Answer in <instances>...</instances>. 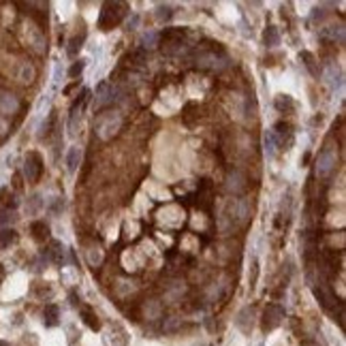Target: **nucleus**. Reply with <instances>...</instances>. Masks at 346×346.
Returning <instances> with one entry per match:
<instances>
[{"instance_id":"nucleus-7","label":"nucleus","mask_w":346,"mask_h":346,"mask_svg":"<svg viewBox=\"0 0 346 346\" xmlns=\"http://www.w3.org/2000/svg\"><path fill=\"white\" fill-rule=\"evenodd\" d=\"M92 97V92L88 88H83L81 94H77V99L73 101V105H71V113H68V128H71V133H73V128L77 126V120L81 118V111H83V107L88 105Z\"/></svg>"},{"instance_id":"nucleus-16","label":"nucleus","mask_w":346,"mask_h":346,"mask_svg":"<svg viewBox=\"0 0 346 346\" xmlns=\"http://www.w3.org/2000/svg\"><path fill=\"white\" fill-rule=\"evenodd\" d=\"M58 320H60V310H58V306H54V304L45 306V310H43V323L47 327H56Z\"/></svg>"},{"instance_id":"nucleus-5","label":"nucleus","mask_w":346,"mask_h":346,"mask_svg":"<svg viewBox=\"0 0 346 346\" xmlns=\"http://www.w3.org/2000/svg\"><path fill=\"white\" fill-rule=\"evenodd\" d=\"M224 188L229 195H242L244 190L248 188V177L246 173H242L240 169H231L226 173V180H224Z\"/></svg>"},{"instance_id":"nucleus-32","label":"nucleus","mask_w":346,"mask_h":346,"mask_svg":"<svg viewBox=\"0 0 346 346\" xmlns=\"http://www.w3.org/2000/svg\"><path fill=\"white\" fill-rule=\"evenodd\" d=\"M54 124H56V113H50V120H47L43 126H41V137H47L52 133V128H54Z\"/></svg>"},{"instance_id":"nucleus-30","label":"nucleus","mask_w":346,"mask_h":346,"mask_svg":"<svg viewBox=\"0 0 346 346\" xmlns=\"http://www.w3.org/2000/svg\"><path fill=\"white\" fill-rule=\"evenodd\" d=\"M81 43H83V37H73L68 41V47H66V54L71 56V58H75L77 54H79V50H81Z\"/></svg>"},{"instance_id":"nucleus-22","label":"nucleus","mask_w":346,"mask_h":346,"mask_svg":"<svg viewBox=\"0 0 346 346\" xmlns=\"http://www.w3.org/2000/svg\"><path fill=\"white\" fill-rule=\"evenodd\" d=\"M299 60L304 62V66L310 71V75H318V66H316V58H314V54H310V52H302L299 54Z\"/></svg>"},{"instance_id":"nucleus-36","label":"nucleus","mask_w":346,"mask_h":346,"mask_svg":"<svg viewBox=\"0 0 346 346\" xmlns=\"http://www.w3.org/2000/svg\"><path fill=\"white\" fill-rule=\"evenodd\" d=\"M0 282H3V267H0Z\"/></svg>"},{"instance_id":"nucleus-27","label":"nucleus","mask_w":346,"mask_h":346,"mask_svg":"<svg viewBox=\"0 0 346 346\" xmlns=\"http://www.w3.org/2000/svg\"><path fill=\"white\" fill-rule=\"evenodd\" d=\"M280 148V141H278V137L273 135V130H267L265 133V150L269 152V154H273Z\"/></svg>"},{"instance_id":"nucleus-20","label":"nucleus","mask_w":346,"mask_h":346,"mask_svg":"<svg viewBox=\"0 0 346 346\" xmlns=\"http://www.w3.org/2000/svg\"><path fill=\"white\" fill-rule=\"evenodd\" d=\"M17 242V231L15 229H0V250H5V248H11Z\"/></svg>"},{"instance_id":"nucleus-13","label":"nucleus","mask_w":346,"mask_h":346,"mask_svg":"<svg viewBox=\"0 0 346 346\" xmlns=\"http://www.w3.org/2000/svg\"><path fill=\"white\" fill-rule=\"evenodd\" d=\"M314 297L325 310H333V306H336V297H333V293L323 289V286H314Z\"/></svg>"},{"instance_id":"nucleus-11","label":"nucleus","mask_w":346,"mask_h":346,"mask_svg":"<svg viewBox=\"0 0 346 346\" xmlns=\"http://www.w3.org/2000/svg\"><path fill=\"white\" fill-rule=\"evenodd\" d=\"M320 39L323 41H329V43H344L346 41V30L342 24H338V26H327L320 30Z\"/></svg>"},{"instance_id":"nucleus-24","label":"nucleus","mask_w":346,"mask_h":346,"mask_svg":"<svg viewBox=\"0 0 346 346\" xmlns=\"http://www.w3.org/2000/svg\"><path fill=\"white\" fill-rule=\"evenodd\" d=\"M158 41H160V34H158V32H148V34H143V39H141V50L150 52V50H154V47L158 45Z\"/></svg>"},{"instance_id":"nucleus-18","label":"nucleus","mask_w":346,"mask_h":346,"mask_svg":"<svg viewBox=\"0 0 346 346\" xmlns=\"http://www.w3.org/2000/svg\"><path fill=\"white\" fill-rule=\"evenodd\" d=\"M273 105H276V109L280 113H289V111L295 109V101H293V97H289V94H278Z\"/></svg>"},{"instance_id":"nucleus-3","label":"nucleus","mask_w":346,"mask_h":346,"mask_svg":"<svg viewBox=\"0 0 346 346\" xmlns=\"http://www.w3.org/2000/svg\"><path fill=\"white\" fill-rule=\"evenodd\" d=\"M122 126V118L118 111H107L103 116H99V120H97V135L101 139H111L118 130H120Z\"/></svg>"},{"instance_id":"nucleus-2","label":"nucleus","mask_w":346,"mask_h":346,"mask_svg":"<svg viewBox=\"0 0 346 346\" xmlns=\"http://www.w3.org/2000/svg\"><path fill=\"white\" fill-rule=\"evenodd\" d=\"M197 66L210 68V71H222L229 66V58H226V54L220 47H216V50H210V52H201L197 56Z\"/></svg>"},{"instance_id":"nucleus-21","label":"nucleus","mask_w":346,"mask_h":346,"mask_svg":"<svg viewBox=\"0 0 346 346\" xmlns=\"http://www.w3.org/2000/svg\"><path fill=\"white\" fill-rule=\"evenodd\" d=\"M79 160H81V150L77 146H73V148L68 150V154H66V169L68 171H77Z\"/></svg>"},{"instance_id":"nucleus-15","label":"nucleus","mask_w":346,"mask_h":346,"mask_svg":"<svg viewBox=\"0 0 346 346\" xmlns=\"http://www.w3.org/2000/svg\"><path fill=\"white\" fill-rule=\"evenodd\" d=\"M30 231H32V237L37 242H47L50 240V226H47L43 220H37L30 224Z\"/></svg>"},{"instance_id":"nucleus-1","label":"nucleus","mask_w":346,"mask_h":346,"mask_svg":"<svg viewBox=\"0 0 346 346\" xmlns=\"http://www.w3.org/2000/svg\"><path fill=\"white\" fill-rule=\"evenodd\" d=\"M128 7L124 3H105L103 11H101V19H99V26L103 30H111L113 26H118L124 17H126V11Z\"/></svg>"},{"instance_id":"nucleus-33","label":"nucleus","mask_w":346,"mask_h":346,"mask_svg":"<svg viewBox=\"0 0 346 346\" xmlns=\"http://www.w3.org/2000/svg\"><path fill=\"white\" fill-rule=\"evenodd\" d=\"M41 205H43V201H41V197H39V195H32V197L28 199V212H30V214H34V212H37Z\"/></svg>"},{"instance_id":"nucleus-25","label":"nucleus","mask_w":346,"mask_h":346,"mask_svg":"<svg viewBox=\"0 0 346 346\" xmlns=\"http://www.w3.org/2000/svg\"><path fill=\"white\" fill-rule=\"evenodd\" d=\"M81 318H83V323H86L90 329H94V331H97V329L101 327L99 318L94 316V312H92V310H88V308H83V310H81Z\"/></svg>"},{"instance_id":"nucleus-10","label":"nucleus","mask_w":346,"mask_h":346,"mask_svg":"<svg viewBox=\"0 0 346 346\" xmlns=\"http://www.w3.org/2000/svg\"><path fill=\"white\" fill-rule=\"evenodd\" d=\"M282 318H284V310L278 304H269L265 308V312H263V329L265 331L276 329L282 323Z\"/></svg>"},{"instance_id":"nucleus-9","label":"nucleus","mask_w":346,"mask_h":346,"mask_svg":"<svg viewBox=\"0 0 346 346\" xmlns=\"http://www.w3.org/2000/svg\"><path fill=\"white\" fill-rule=\"evenodd\" d=\"M19 99L15 97L13 92H9V90H0V118H5V116H15L19 111Z\"/></svg>"},{"instance_id":"nucleus-8","label":"nucleus","mask_w":346,"mask_h":346,"mask_svg":"<svg viewBox=\"0 0 346 346\" xmlns=\"http://www.w3.org/2000/svg\"><path fill=\"white\" fill-rule=\"evenodd\" d=\"M118 92H120V90L113 88V86H109L107 81L99 83V88H97V97H94V107H97V109H103V107L111 105V103L118 99V97H116Z\"/></svg>"},{"instance_id":"nucleus-12","label":"nucleus","mask_w":346,"mask_h":346,"mask_svg":"<svg viewBox=\"0 0 346 346\" xmlns=\"http://www.w3.org/2000/svg\"><path fill=\"white\" fill-rule=\"evenodd\" d=\"M233 218H235V222H240V224L248 222V218H250V203H248L246 199L233 201Z\"/></svg>"},{"instance_id":"nucleus-19","label":"nucleus","mask_w":346,"mask_h":346,"mask_svg":"<svg viewBox=\"0 0 346 346\" xmlns=\"http://www.w3.org/2000/svg\"><path fill=\"white\" fill-rule=\"evenodd\" d=\"M143 314H146V318H150V320L160 318V314H163V306H160V302H156V299L146 302V304H143Z\"/></svg>"},{"instance_id":"nucleus-14","label":"nucleus","mask_w":346,"mask_h":346,"mask_svg":"<svg viewBox=\"0 0 346 346\" xmlns=\"http://www.w3.org/2000/svg\"><path fill=\"white\" fill-rule=\"evenodd\" d=\"M34 77H37V71H34L32 62H28V60L19 62V68H17V79H19L21 83H32V81H34Z\"/></svg>"},{"instance_id":"nucleus-28","label":"nucleus","mask_w":346,"mask_h":346,"mask_svg":"<svg viewBox=\"0 0 346 346\" xmlns=\"http://www.w3.org/2000/svg\"><path fill=\"white\" fill-rule=\"evenodd\" d=\"M13 220H15V212L13 210H7V207L0 210V229H7Z\"/></svg>"},{"instance_id":"nucleus-17","label":"nucleus","mask_w":346,"mask_h":346,"mask_svg":"<svg viewBox=\"0 0 346 346\" xmlns=\"http://www.w3.org/2000/svg\"><path fill=\"white\" fill-rule=\"evenodd\" d=\"M28 43L32 45V50L37 52V54H43V52L47 50V45H45V37L41 34V30H39V28H34V30L28 34Z\"/></svg>"},{"instance_id":"nucleus-4","label":"nucleus","mask_w":346,"mask_h":346,"mask_svg":"<svg viewBox=\"0 0 346 346\" xmlns=\"http://www.w3.org/2000/svg\"><path fill=\"white\" fill-rule=\"evenodd\" d=\"M336 165H338V152L329 146L323 148L318 152V158H316V175L329 177L333 171H336Z\"/></svg>"},{"instance_id":"nucleus-34","label":"nucleus","mask_w":346,"mask_h":346,"mask_svg":"<svg viewBox=\"0 0 346 346\" xmlns=\"http://www.w3.org/2000/svg\"><path fill=\"white\" fill-rule=\"evenodd\" d=\"M323 17H325V7H316V9H314V13H312V19H314V21H316V19L320 21Z\"/></svg>"},{"instance_id":"nucleus-29","label":"nucleus","mask_w":346,"mask_h":346,"mask_svg":"<svg viewBox=\"0 0 346 346\" xmlns=\"http://www.w3.org/2000/svg\"><path fill=\"white\" fill-rule=\"evenodd\" d=\"M180 325H182V320H180V318L169 316V318H165V320H163V331H165V333H173V331L180 329Z\"/></svg>"},{"instance_id":"nucleus-31","label":"nucleus","mask_w":346,"mask_h":346,"mask_svg":"<svg viewBox=\"0 0 346 346\" xmlns=\"http://www.w3.org/2000/svg\"><path fill=\"white\" fill-rule=\"evenodd\" d=\"M83 68H86V60H77V62H73V66L68 68V75L75 79V77H79L83 73Z\"/></svg>"},{"instance_id":"nucleus-6","label":"nucleus","mask_w":346,"mask_h":346,"mask_svg":"<svg viewBox=\"0 0 346 346\" xmlns=\"http://www.w3.org/2000/svg\"><path fill=\"white\" fill-rule=\"evenodd\" d=\"M41 173H43V160L37 152H30L26 160H24V177L34 184V182H39Z\"/></svg>"},{"instance_id":"nucleus-26","label":"nucleus","mask_w":346,"mask_h":346,"mask_svg":"<svg viewBox=\"0 0 346 346\" xmlns=\"http://www.w3.org/2000/svg\"><path fill=\"white\" fill-rule=\"evenodd\" d=\"M173 17V7L171 5H158L156 7V19L158 21H169Z\"/></svg>"},{"instance_id":"nucleus-23","label":"nucleus","mask_w":346,"mask_h":346,"mask_svg":"<svg viewBox=\"0 0 346 346\" xmlns=\"http://www.w3.org/2000/svg\"><path fill=\"white\" fill-rule=\"evenodd\" d=\"M263 41H265L267 47H276V45L280 43V32H278V28H276V26H267L265 32H263Z\"/></svg>"},{"instance_id":"nucleus-35","label":"nucleus","mask_w":346,"mask_h":346,"mask_svg":"<svg viewBox=\"0 0 346 346\" xmlns=\"http://www.w3.org/2000/svg\"><path fill=\"white\" fill-rule=\"evenodd\" d=\"M7 130H9V124H7V120H5V118H0V137H3V135H7Z\"/></svg>"}]
</instances>
